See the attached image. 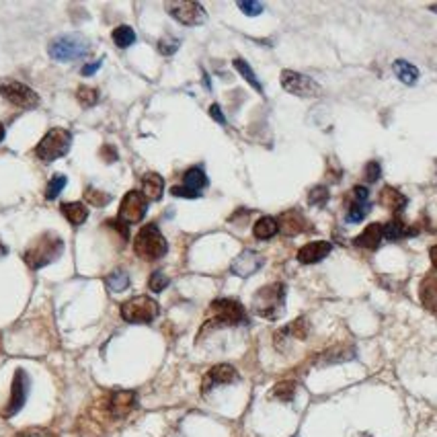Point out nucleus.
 Segmentation results:
<instances>
[{"label": "nucleus", "mask_w": 437, "mask_h": 437, "mask_svg": "<svg viewBox=\"0 0 437 437\" xmlns=\"http://www.w3.org/2000/svg\"><path fill=\"white\" fill-rule=\"evenodd\" d=\"M89 42L78 35H62L55 37L48 48V54L55 62H74L89 54Z\"/></svg>", "instance_id": "nucleus-7"}, {"label": "nucleus", "mask_w": 437, "mask_h": 437, "mask_svg": "<svg viewBox=\"0 0 437 437\" xmlns=\"http://www.w3.org/2000/svg\"><path fill=\"white\" fill-rule=\"evenodd\" d=\"M330 251H332V244L330 242H327V240H314V242L304 244L298 251V261L302 265H314V263H319L325 257H328Z\"/></svg>", "instance_id": "nucleus-18"}, {"label": "nucleus", "mask_w": 437, "mask_h": 437, "mask_svg": "<svg viewBox=\"0 0 437 437\" xmlns=\"http://www.w3.org/2000/svg\"><path fill=\"white\" fill-rule=\"evenodd\" d=\"M210 115L218 121V123H222V125H226V117L222 115V111H220V105H212L210 107Z\"/></svg>", "instance_id": "nucleus-45"}, {"label": "nucleus", "mask_w": 437, "mask_h": 437, "mask_svg": "<svg viewBox=\"0 0 437 437\" xmlns=\"http://www.w3.org/2000/svg\"><path fill=\"white\" fill-rule=\"evenodd\" d=\"M119 314L130 325H150L161 314V306L150 296H136L121 304Z\"/></svg>", "instance_id": "nucleus-5"}, {"label": "nucleus", "mask_w": 437, "mask_h": 437, "mask_svg": "<svg viewBox=\"0 0 437 437\" xmlns=\"http://www.w3.org/2000/svg\"><path fill=\"white\" fill-rule=\"evenodd\" d=\"M103 66V57L101 60H97V62H91V64H87V66H82V76H91V74H95L99 68Z\"/></svg>", "instance_id": "nucleus-43"}, {"label": "nucleus", "mask_w": 437, "mask_h": 437, "mask_svg": "<svg viewBox=\"0 0 437 437\" xmlns=\"http://www.w3.org/2000/svg\"><path fill=\"white\" fill-rule=\"evenodd\" d=\"M296 382L294 380H283V382L275 384L274 390H271V396L277 398V400H281V402H289V400H294V396H296Z\"/></svg>", "instance_id": "nucleus-29"}, {"label": "nucleus", "mask_w": 437, "mask_h": 437, "mask_svg": "<svg viewBox=\"0 0 437 437\" xmlns=\"http://www.w3.org/2000/svg\"><path fill=\"white\" fill-rule=\"evenodd\" d=\"M66 183H68V179L64 175H54L50 179V185H48V191H46V199H55L62 193V189L66 187Z\"/></svg>", "instance_id": "nucleus-37"}, {"label": "nucleus", "mask_w": 437, "mask_h": 437, "mask_svg": "<svg viewBox=\"0 0 437 437\" xmlns=\"http://www.w3.org/2000/svg\"><path fill=\"white\" fill-rule=\"evenodd\" d=\"M308 332H310V325H308V321L304 319V316H300V319H296L294 323H289L287 327L283 328L279 335H289V337H294V339H306L308 337Z\"/></svg>", "instance_id": "nucleus-30"}, {"label": "nucleus", "mask_w": 437, "mask_h": 437, "mask_svg": "<svg viewBox=\"0 0 437 437\" xmlns=\"http://www.w3.org/2000/svg\"><path fill=\"white\" fill-rule=\"evenodd\" d=\"M17 437H35V436H33V434H19Z\"/></svg>", "instance_id": "nucleus-48"}, {"label": "nucleus", "mask_w": 437, "mask_h": 437, "mask_svg": "<svg viewBox=\"0 0 437 437\" xmlns=\"http://www.w3.org/2000/svg\"><path fill=\"white\" fill-rule=\"evenodd\" d=\"M380 204L392 214H400L407 208V197L394 187H384L380 191Z\"/></svg>", "instance_id": "nucleus-23"}, {"label": "nucleus", "mask_w": 437, "mask_h": 437, "mask_svg": "<svg viewBox=\"0 0 437 437\" xmlns=\"http://www.w3.org/2000/svg\"><path fill=\"white\" fill-rule=\"evenodd\" d=\"M62 214L72 226H82L89 218V210L82 202H70V204H62Z\"/></svg>", "instance_id": "nucleus-25"}, {"label": "nucleus", "mask_w": 437, "mask_h": 437, "mask_svg": "<svg viewBox=\"0 0 437 437\" xmlns=\"http://www.w3.org/2000/svg\"><path fill=\"white\" fill-rule=\"evenodd\" d=\"M4 253H6V251H4V249H2V247H0V255H4Z\"/></svg>", "instance_id": "nucleus-50"}, {"label": "nucleus", "mask_w": 437, "mask_h": 437, "mask_svg": "<svg viewBox=\"0 0 437 437\" xmlns=\"http://www.w3.org/2000/svg\"><path fill=\"white\" fill-rule=\"evenodd\" d=\"M281 87L283 91L296 95V97H302V99H314L321 95V84H316L310 76H304V74H298L294 70H283L281 76Z\"/></svg>", "instance_id": "nucleus-9"}, {"label": "nucleus", "mask_w": 437, "mask_h": 437, "mask_svg": "<svg viewBox=\"0 0 437 437\" xmlns=\"http://www.w3.org/2000/svg\"><path fill=\"white\" fill-rule=\"evenodd\" d=\"M285 296L287 289L281 281L263 285L255 296H253V312L265 321H275L281 316L283 306H285Z\"/></svg>", "instance_id": "nucleus-3"}, {"label": "nucleus", "mask_w": 437, "mask_h": 437, "mask_svg": "<svg viewBox=\"0 0 437 437\" xmlns=\"http://www.w3.org/2000/svg\"><path fill=\"white\" fill-rule=\"evenodd\" d=\"M101 157H103L107 163H115V161H117V152L113 150V146H103V150H101Z\"/></svg>", "instance_id": "nucleus-44"}, {"label": "nucleus", "mask_w": 437, "mask_h": 437, "mask_svg": "<svg viewBox=\"0 0 437 437\" xmlns=\"http://www.w3.org/2000/svg\"><path fill=\"white\" fill-rule=\"evenodd\" d=\"M166 10L170 12V17L175 21H179L181 25H189V27H195V25H202L206 21V10L199 2H193V0H179V2H168L166 4Z\"/></svg>", "instance_id": "nucleus-12"}, {"label": "nucleus", "mask_w": 437, "mask_h": 437, "mask_svg": "<svg viewBox=\"0 0 437 437\" xmlns=\"http://www.w3.org/2000/svg\"><path fill=\"white\" fill-rule=\"evenodd\" d=\"M138 404V396L134 390H115L105 400V415L111 421L125 419Z\"/></svg>", "instance_id": "nucleus-11"}, {"label": "nucleus", "mask_w": 437, "mask_h": 437, "mask_svg": "<svg viewBox=\"0 0 437 437\" xmlns=\"http://www.w3.org/2000/svg\"><path fill=\"white\" fill-rule=\"evenodd\" d=\"M62 253H64L62 238L54 232H44L31 242V247L25 251L23 259H25L29 269L37 271V269H44L46 265L54 263Z\"/></svg>", "instance_id": "nucleus-1"}, {"label": "nucleus", "mask_w": 437, "mask_h": 437, "mask_svg": "<svg viewBox=\"0 0 437 437\" xmlns=\"http://www.w3.org/2000/svg\"><path fill=\"white\" fill-rule=\"evenodd\" d=\"M247 323V312L244 306L238 300L232 298H218L210 304L208 319L204 323V328H220V327H238Z\"/></svg>", "instance_id": "nucleus-2"}, {"label": "nucleus", "mask_w": 437, "mask_h": 437, "mask_svg": "<svg viewBox=\"0 0 437 437\" xmlns=\"http://www.w3.org/2000/svg\"><path fill=\"white\" fill-rule=\"evenodd\" d=\"M84 199H87L89 204H93L95 208H105L111 202V195L99 191V189H95V187H89V189L84 191Z\"/></svg>", "instance_id": "nucleus-36"}, {"label": "nucleus", "mask_w": 437, "mask_h": 437, "mask_svg": "<svg viewBox=\"0 0 437 437\" xmlns=\"http://www.w3.org/2000/svg\"><path fill=\"white\" fill-rule=\"evenodd\" d=\"M168 251L166 238L163 236V232L154 226L148 224L144 228H140V232L134 238V253L144 259V261H159L163 259Z\"/></svg>", "instance_id": "nucleus-4"}, {"label": "nucleus", "mask_w": 437, "mask_h": 437, "mask_svg": "<svg viewBox=\"0 0 437 437\" xmlns=\"http://www.w3.org/2000/svg\"><path fill=\"white\" fill-rule=\"evenodd\" d=\"M279 232V226H277V218H271V216H263L255 222V228H253V234L255 238L259 240H269L271 236H275Z\"/></svg>", "instance_id": "nucleus-27"}, {"label": "nucleus", "mask_w": 437, "mask_h": 437, "mask_svg": "<svg viewBox=\"0 0 437 437\" xmlns=\"http://www.w3.org/2000/svg\"><path fill=\"white\" fill-rule=\"evenodd\" d=\"M179 46H181V42H179L177 37L166 35V37H163V39L159 42V52L163 55H172L179 50Z\"/></svg>", "instance_id": "nucleus-40"}, {"label": "nucleus", "mask_w": 437, "mask_h": 437, "mask_svg": "<svg viewBox=\"0 0 437 437\" xmlns=\"http://www.w3.org/2000/svg\"><path fill=\"white\" fill-rule=\"evenodd\" d=\"M168 283H170V279H168L163 271H154V274L150 275V279H148V287H150V292H154V294L166 289Z\"/></svg>", "instance_id": "nucleus-38"}, {"label": "nucleus", "mask_w": 437, "mask_h": 437, "mask_svg": "<svg viewBox=\"0 0 437 437\" xmlns=\"http://www.w3.org/2000/svg\"><path fill=\"white\" fill-rule=\"evenodd\" d=\"M2 140H4V125L0 123V142H2Z\"/></svg>", "instance_id": "nucleus-47"}, {"label": "nucleus", "mask_w": 437, "mask_h": 437, "mask_svg": "<svg viewBox=\"0 0 437 437\" xmlns=\"http://www.w3.org/2000/svg\"><path fill=\"white\" fill-rule=\"evenodd\" d=\"M380 177H382V166H380L378 161H372V163L366 164V179L370 183H376Z\"/></svg>", "instance_id": "nucleus-41"}, {"label": "nucleus", "mask_w": 437, "mask_h": 437, "mask_svg": "<svg viewBox=\"0 0 437 437\" xmlns=\"http://www.w3.org/2000/svg\"><path fill=\"white\" fill-rule=\"evenodd\" d=\"M29 386H31V380H29L27 372L19 368V370L15 372V378H12V388H10L8 402H6V407L0 411V415H2L4 419L15 417V415L25 407L27 396H29Z\"/></svg>", "instance_id": "nucleus-10"}, {"label": "nucleus", "mask_w": 437, "mask_h": 437, "mask_svg": "<svg viewBox=\"0 0 437 437\" xmlns=\"http://www.w3.org/2000/svg\"><path fill=\"white\" fill-rule=\"evenodd\" d=\"M146 210H148V202L146 197L140 193V191H127L121 199V206H119V214H117V220L121 224H138L142 222L144 216H146Z\"/></svg>", "instance_id": "nucleus-13"}, {"label": "nucleus", "mask_w": 437, "mask_h": 437, "mask_svg": "<svg viewBox=\"0 0 437 437\" xmlns=\"http://www.w3.org/2000/svg\"><path fill=\"white\" fill-rule=\"evenodd\" d=\"M419 298H421V304L429 310L437 314V274H429L419 285Z\"/></svg>", "instance_id": "nucleus-19"}, {"label": "nucleus", "mask_w": 437, "mask_h": 437, "mask_svg": "<svg viewBox=\"0 0 437 437\" xmlns=\"http://www.w3.org/2000/svg\"><path fill=\"white\" fill-rule=\"evenodd\" d=\"M183 187H185L187 191H191V193L199 195V193H202V189H206V187H208V175L204 172V168H199V166H191V168H187V170H185V175H183Z\"/></svg>", "instance_id": "nucleus-21"}, {"label": "nucleus", "mask_w": 437, "mask_h": 437, "mask_svg": "<svg viewBox=\"0 0 437 437\" xmlns=\"http://www.w3.org/2000/svg\"><path fill=\"white\" fill-rule=\"evenodd\" d=\"M328 189L325 185H316L310 193H308V204L314 208H325L328 204Z\"/></svg>", "instance_id": "nucleus-35"}, {"label": "nucleus", "mask_w": 437, "mask_h": 437, "mask_svg": "<svg viewBox=\"0 0 437 437\" xmlns=\"http://www.w3.org/2000/svg\"><path fill=\"white\" fill-rule=\"evenodd\" d=\"M429 8H431V10H436V12H437V4H431Z\"/></svg>", "instance_id": "nucleus-49"}, {"label": "nucleus", "mask_w": 437, "mask_h": 437, "mask_svg": "<svg viewBox=\"0 0 437 437\" xmlns=\"http://www.w3.org/2000/svg\"><path fill=\"white\" fill-rule=\"evenodd\" d=\"M238 380V372L230 366V364H218L214 366L206 376H204V382H202V392L208 394L212 388L216 386H224V384H232Z\"/></svg>", "instance_id": "nucleus-15"}, {"label": "nucleus", "mask_w": 437, "mask_h": 437, "mask_svg": "<svg viewBox=\"0 0 437 437\" xmlns=\"http://www.w3.org/2000/svg\"><path fill=\"white\" fill-rule=\"evenodd\" d=\"M76 99L82 107H95L99 103V91L93 87H80L76 91Z\"/></svg>", "instance_id": "nucleus-33"}, {"label": "nucleus", "mask_w": 437, "mask_h": 437, "mask_svg": "<svg viewBox=\"0 0 437 437\" xmlns=\"http://www.w3.org/2000/svg\"><path fill=\"white\" fill-rule=\"evenodd\" d=\"M105 283H107V287H109L111 292H123V289H127L130 287V275L125 274V271H113V274L107 275V279H105Z\"/></svg>", "instance_id": "nucleus-32"}, {"label": "nucleus", "mask_w": 437, "mask_h": 437, "mask_svg": "<svg viewBox=\"0 0 437 437\" xmlns=\"http://www.w3.org/2000/svg\"><path fill=\"white\" fill-rule=\"evenodd\" d=\"M355 355V351L353 349H349V347H339V349H330L327 351L325 355H323V364H335V362H347V359H351Z\"/></svg>", "instance_id": "nucleus-34"}, {"label": "nucleus", "mask_w": 437, "mask_h": 437, "mask_svg": "<svg viewBox=\"0 0 437 437\" xmlns=\"http://www.w3.org/2000/svg\"><path fill=\"white\" fill-rule=\"evenodd\" d=\"M384 238V230H382V224H370L359 236H355L353 238V244L355 247H359V249H370V251H374V249H378L380 247V242H382Z\"/></svg>", "instance_id": "nucleus-20"}, {"label": "nucleus", "mask_w": 437, "mask_h": 437, "mask_svg": "<svg viewBox=\"0 0 437 437\" xmlns=\"http://www.w3.org/2000/svg\"><path fill=\"white\" fill-rule=\"evenodd\" d=\"M392 70H394L396 78H398L402 84L413 87V84L419 80V68H417V66H413V64H411V62H407V60H396V62L392 64Z\"/></svg>", "instance_id": "nucleus-24"}, {"label": "nucleus", "mask_w": 437, "mask_h": 437, "mask_svg": "<svg viewBox=\"0 0 437 437\" xmlns=\"http://www.w3.org/2000/svg\"><path fill=\"white\" fill-rule=\"evenodd\" d=\"M277 226H279V232H283L285 236H298L302 232H310L312 230V224L304 218V214L298 212V210L283 212L277 218Z\"/></svg>", "instance_id": "nucleus-16"}, {"label": "nucleus", "mask_w": 437, "mask_h": 437, "mask_svg": "<svg viewBox=\"0 0 437 437\" xmlns=\"http://www.w3.org/2000/svg\"><path fill=\"white\" fill-rule=\"evenodd\" d=\"M384 230V238L386 240H398V238H404V236H413L417 234V230H411L404 222L400 218H392L386 226H382Z\"/></svg>", "instance_id": "nucleus-26"}, {"label": "nucleus", "mask_w": 437, "mask_h": 437, "mask_svg": "<svg viewBox=\"0 0 437 437\" xmlns=\"http://www.w3.org/2000/svg\"><path fill=\"white\" fill-rule=\"evenodd\" d=\"M238 8L244 12V15H249V17H257V15H261L263 12V8H265V4L263 2H255V0H242V2H238Z\"/></svg>", "instance_id": "nucleus-39"}, {"label": "nucleus", "mask_w": 437, "mask_h": 437, "mask_svg": "<svg viewBox=\"0 0 437 437\" xmlns=\"http://www.w3.org/2000/svg\"><path fill=\"white\" fill-rule=\"evenodd\" d=\"M111 37H113V44H115L117 48H121V50H125V48H130V46L136 44V31H134L132 27H127V25L115 27Z\"/></svg>", "instance_id": "nucleus-28"}, {"label": "nucleus", "mask_w": 437, "mask_h": 437, "mask_svg": "<svg viewBox=\"0 0 437 437\" xmlns=\"http://www.w3.org/2000/svg\"><path fill=\"white\" fill-rule=\"evenodd\" d=\"M0 95L8 103L17 105L19 109L29 111L39 105V95L31 87H27L19 80H12V78H0Z\"/></svg>", "instance_id": "nucleus-8"}, {"label": "nucleus", "mask_w": 437, "mask_h": 437, "mask_svg": "<svg viewBox=\"0 0 437 437\" xmlns=\"http://www.w3.org/2000/svg\"><path fill=\"white\" fill-rule=\"evenodd\" d=\"M232 64H234V68H236V70H238V72H240V74H242V76L247 78V82H249V84H251V87H253V89L257 91V93H263V87H261V82H259L257 74H255V72L251 70V66H249V64H247L244 60L236 57V60H234Z\"/></svg>", "instance_id": "nucleus-31"}, {"label": "nucleus", "mask_w": 437, "mask_h": 437, "mask_svg": "<svg viewBox=\"0 0 437 437\" xmlns=\"http://www.w3.org/2000/svg\"><path fill=\"white\" fill-rule=\"evenodd\" d=\"M265 259L255 253V251H242L230 265V271L238 277H251L253 274H257L263 267Z\"/></svg>", "instance_id": "nucleus-17"}, {"label": "nucleus", "mask_w": 437, "mask_h": 437, "mask_svg": "<svg viewBox=\"0 0 437 437\" xmlns=\"http://www.w3.org/2000/svg\"><path fill=\"white\" fill-rule=\"evenodd\" d=\"M429 257H431V263H434V267L437 269V244L436 247H431V251H429Z\"/></svg>", "instance_id": "nucleus-46"}, {"label": "nucleus", "mask_w": 437, "mask_h": 437, "mask_svg": "<svg viewBox=\"0 0 437 437\" xmlns=\"http://www.w3.org/2000/svg\"><path fill=\"white\" fill-rule=\"evenodd\" d=\"M70 144H72V134L64 127H54L35 146V157L44 163H54L68 154Z\"/></svg>", "instance_id": "nucleus-6"}, {"label": "nucleus", "mask_w": 437, "mask_h": 437, "mask_svg": "<svg viewBox=\"0 0 437 437\" xmlns=\"http://www.w3.org/2000/svg\"><path fill=\"white\" fill-rule=\"evenodd\" d=\"M164 181L161 175L157 172H148L142 179V195L146 197V202H159L163 197Z\"/></svg>", "instance_id": "nucleus-22"}, {"label": "nucleus", "mask_w": 437, "mask_h": 437, "mask_svg": "<svg viewBox=\"0 0 437 437\" xmlns=\"http://www.w3.org/2000/svg\"><path fill=\"white\" fill-rule=\"evenodd\" d=\"M372 210L370 204V191L364 185H357L351 189L349 193V210H347V222L349 224H357L366 218Z\"/></svg>", "instance_id": "nucleus-14"}, {"label": "nucleus", "mask_w": 437, "mask_h": 437, "mask_svg": "<svg viewBox=\"0 0 437 437\" xmlns=\"http://www.w3.org/2000/svg\"><path fill=\"white\" fill-rule=\"evenodd\" d=\"M170 195H175V197H183V199H197V197H199V195H195V193L187 191L183 185H177V187H172V189H170Z\"/></svg>", "instance_id": "nucleus-42"}]
</instances>
